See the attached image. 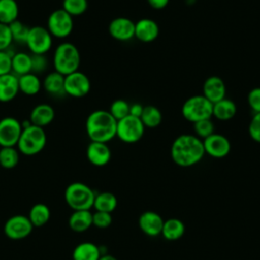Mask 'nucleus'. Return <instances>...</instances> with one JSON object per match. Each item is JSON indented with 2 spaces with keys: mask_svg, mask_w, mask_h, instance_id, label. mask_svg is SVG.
Listing matches in <instances>:
<instances>
[{
  "mask_svg": "<svg viewBox=\"0 0 260 260\" xmlns=\"http://www.w3.org/2000/svg\"><path fill=\"white\" fill-rule=\"evenodd\" d=\"M172 160L179 167L188 168L198 164L205 151L202 139L193 134H181L175 138L171 145Z\"/></svg>",
  "mask_w": 260,
  "mask_h": 260,
  "instance_id": "nucleus-1",
  "label": "nucleus"
},
{
  "mask_svg": "<svg viewBox=\"0 0 260 260\" xmlns=\"http://www.w3.org/2000/svg\"><path fill=\"white\" fill-rule=\"evenodd\" d=\"M117 121L106 110L91 112L85 121V131L90 141L107 143L116 136Z\"/></svg>",
  "mask_w": 260,
  "mask_h": 260,
  "instance_id": "nucleus-2",
  "label": "nucleus"
},
{
  "mask_svg": "<svg viewBox=\"0 0 260 260\" xmlns=\"http://www.w3.org/2000/svg\"><path fill=\"white\" fill-rule=\"evenodd\" d=\"M80 60L77 47L70 42H63L57 46L53 54L54 71L66 76L78 70Z\"/></svg>",
  "mask_w": 260,
  "mask_h": 260,
  "instance_id": "nucleus-3",
  "label": "nucleus"
},
{
  "mask_svg": "<svg viewBox=\"0 0 260 260\" xmlns=\"http://www.w3.org/2000/svg\"><path fill=\"white\" fill-rule=\"evenodd\" d=\"M47 143V135L44 128L30 124L23 127L16 148L19 153L27 156L40 153Z\"/></svg>",
  "mask_w": 260,
  "mask_h": 260,
  "instance_id": "nucleus-4",
  "label": "nucleus"
},
{
  "mask_svg": "<svg viewBox=\"0 0 260 260\" xmlns=\"http://www.w3.org/2000/svg\"><path fill=\"white\" fill-rule=\"evenodd\" d=\"M64 197L73 210H89L93 206L95 193L86 184L74 182L67 186Z\"/></svg>",
  "mask_w": 260,
  "mask_h": 260,
  "instance_id": "nucleus-5",
  "label": "nucleus"
},
{
  "mask_svg": "<svg viewBox=\"0 0 260 260\" xmlns=\"http://www.w3.org/2000/svg\"><path fill=\"white\" fill-rule=\"evenodd\" d=\"M212 106L213 104L202 94L192 95L184 102L182 115L187 121L194 124L201 120L210 119L212 117Z\"/></svg>",
  "mask_w": 260,
  "mask_h": 260,
  "instance_id": "nucleus-6",
  "label": "nucleus"
},
{
  "mask_svg": "<svg viewBox=\"0 0 260 260\" xmlns=\"http://www.w3.org/2000/svg\"><path fill=\"white\" fill-rule=\"evenodd\" d=\"M144 130L145 127L140 118L128 115L117 121L116 136L125 143H135L142 138Z\"/></svg>",
  "mask_w": 260,
  "mask_h": 260,
  "instance_id": "nucleus-7",
  "label": "nucleus"
},
{
  "mask_svg": "<svg viewBox=\"0 0 260 260\" xmlns=\"http://www.w3.org/2000/svg\"><path fill=\"white\" fill-rule=\"evenodd\" d=\"M25 45L31 54L46 55L52 48L53 37L47 27L35 25L29 27Z\"/></svg>",
  "mask_w": 260,
  "mask_h": 260,
  "instance_id": "nucleus-8",
  "label": "nucleus"
},
{
  "mask_svg": "<svg viewBox=\"0 0 260 260\" xmlns=\"http://www.w3.org/2000/svg\"><path fill=\"white\" fill-rule=\"evenodd\" d=\"M73 17L63 8L52 11L47 20V28L52 37L57 39L67 38L73 30Z\"/></svg>",
  "mask_w": 260,
  "mask_h": 260,
  "instance_id": "nucleus-9",
  "label": "nucleus"
},
{
  "mask_svg": "<svg viewBox=\"0 0 260 260\" xmlns=\"http://www.w3.org/2000/svg\"><path fill=\"white\" fill-rule=\"evenodd\" d=\"M90 80L86 74L77 70L64 77L65 94L72 98H83L90 91Z\"/></svg>",
  "mask_w": 260,
  "mask_h": 260,
  "instance_id": "nucleus-10",
  "label": "nucleus"
},
{
  "mask_svg": "<svg viewBox=\"0 0 260 260\" xmlns=\"http://www.w3.org/2000/svg\"><path fill=\"white\" fill-rule=\"evenodd\" d=\"M22 132L21 123L14 117H4L0 120V146H16Z\"/></svg>",
  "mask_w": 260,
  "mask_h": 260,
  "instance_id": "nucleus-11",
  "label": "nucleus"
},
{
  "mask_svg": "<svg viewBox=\"0 0 260 260\" xmlns=\"http://www.w3.org/2000/svg\"><path fill=\"white\" fill-rule=\"evenodd\" d=\"M34 225L27 216L13 215L4 224V234L11 240H22L30 235Z\"/></svg>",
  "mask_w": 260,
  "mask_h": 260,
  "instance_id": "nucleus-12",
  "label": "nucleus"
},
{
  "mask_svg": "<svg viewBox=\"0 0 260 260\" xmlns=\"http://www.w3.org/2000/svg\"><path fill=\"white\" fill-rule=\"evenodd\" d=\"M205 153L214 158L225 157L232 149L230 140L222 134L213 133L202 140Z\"/></svg>",
  "mask_w": 260,
  "mask_h": 260,
  "instance_id": "nucleus-13",
  "label": "nucleus"
},
{
  "mask_svg": "<svg viewBox=\"0 0 260 260\" xmlns=\"http://www.w3.org/2000/svg\"><path fill=\"white\" fill-rule=\"evenodd\" d=\"M109 32L117 41H130L134 38L135 22L127 17H116L109 24Z\"/></svg>",
  "mask_w": 260,
  "mask_h": 260,
  "instance_id": "nucleus-14",
  "label": "nucleus"
},
{
  "mask_svg": "<svg viewBox=\"0 0 260 260\" xmlns=\"http://www.w3.org/2000/svg\"><path fill=\"white\" fill-rule=\"evenodd\" d=\"M162 217L155 211L146 210L142 212L138 218L139 229L149 237H156L161 234L164 225Z\"/></svg>",
  "mask_w": 260,
  "mask_h": 260,
  "instance_id": "nucleus-15",
  "label": "nucleus"
},
{
  "mask_svg": "<svg viewBox=\"0 0 260 260\" xmlns=\"http://www.w3.org/2000/svg\"><path fill=\"white\" fill-rule=\"evenodd\" d=\"M225 84L224 81L216 75L209 76L205 79L202 86V95L205 96L210 103L214 104L225 98Z\"/></svg>",
  "mask_w": 260,
  "mask_h": 260,
  "instance_id": "nucleus-16",
  "label": "nucleus"
},
{
  "mask_svg": "<svg viewBox=\"0 0 260 260\" xmlns=\"http://www.w3.org/2000/svg\"><path fill=\"white\" fill-rule=\"evenodd\" d=\"M111 149L107 143L91 141L86 148L88 161L95 167H104L111 159Z\"/></svg>",
  "mask_w": 260,
  "mask_h": 260,
  "instance_id": "nucleus-17",
  "label": "nucleus"
},
{
  "mask_svg": "<svg viewBox=\"0 0 260 260\" xmlns=\"http://www.w3.org/2000/svg\"><path fill=\"white\" fill-rule=\"evenodd\" d=\"M159 35V26L151 18H141L135 22L134 37L143 43H150L156 40Z\"/></svg>",
  "mask_w": 260,
  "mask_h": 260,
  "instance_id": "nucleus-18",
  "label": "nucleus"
},
{
  "mask_svg": "<svg viewBox=\"0 0 260 260\" xmlns=\"http://www.w3.org/2000/svg\"><path fill=\"white\" fill-rule=\"evenodd\" d=\"M19 92L18 76L12 72L0 76V103H9Z\"/></svg>",
  "mask_w": 260,
  "mask_h": 260,
  "instance_id": "nucleus-19",
  "label": "nucleus"
},
{
  "mask_svg": "<svg viewBox=\"0 0 260 260\" xmlns=\"http://www.w3.org/2000/svg\"><path fill=\"white\" fill-rule=\"evenodd\" d=\"M55 118V110L49 104H39L32 108L29 114V121L32 125L46 127L52 123Z\"/></svg>",
  "mask_w": 260,
  "mask_h": 260,
  "instance_id": "nucleus-20",
  "label": "nucleus"
},
{
  "mask_svg": "<svg viewBox=\"0 0 260 260\" xmlns=\"http://www.w3.org/2000/svg\"><path fill=\"white\" fill-rule=\"evenodd\" d=\"M68 224L73 232H85L92 225V212L90 210H74L69 217Z\"/></svg>",
  "mask_w": 260,
  "mask_h": 260,
  "instance_id": "nucleus-21",
  "label": "nucleus"
},
{
  "mask_svg": "<svg viewBox=\"0 0 260 260\" xmlns=\"http://www.w3.org/2000/svg\"><path fill=\"white\" fill-rule=\"evenodd\" d=\"M237 113L236 104L230 99H222L212 106V117L219 121L232 120Z\"/></svg>",
  "mask_w": 260,
  "mask_h": 260,
  "instance_id": "nucleus-22",
  "label": "nucleus"
},
{
  "mask_svg": "<svg viewBox=\"0 0 260 260\" xmlns=\"http://www.w3.org/2000/svg\"><path fill=\"white\" fill-rule=\"evenodd\" d=\"M18 85L19 91L29 96L38 94L43 87L40 77L32 72L18 76Z\"/></svg>",
  "mask_w": 260,
  "mask_h": 260,
  "instance_id": "nucleus-23",
  "label": "nucleus"
},
{
  "mask_svg": "<svg viewBox=\"0 0 260 260\" xmlns=\"http://www.w3.org/2000/svg\"><path fill=\"white\" fill-rule=\"evenodd\" d=\"M185 230V223L181 219L172 217L164 221L160 235L168 241H177L184 236Z\"/></svg>",
  "mask_w": 260,
  "mask_h": 260,
  "instance_id": "nucleus-24",
  "label": "nucleus"
},
{
  "mask_svg": "<svg viewBox=\"0 0 260 260\" xmlns=\"http://www.w3.org/2000/svg\"><path fill=\"white\" fill-rule=\"evenodd\" d=\"M101 256V249L91 242L78 244L72 252L73 260H99Z\"/></svg>",
  "mask_w": 260,
  "mask_h": 260,
  "instance_id": "nucleus-25",
  "label": "nucleus"
},
{
  "mask_svg": "<svg viewBox=\"0 0 260 260\" xmlns=\"http://www.w3.org/2000/svg\"><path fill=\"white\" fill-rule=\"evenodd\" d=\"M31 54L18 52L11 56V72L16 76H21L31 72Z\"/></svg>",
  "mask_w": 260,
  "mask_h": 260,
  "instance_id": "nucleus-26",
  "label": "nucleus"
},
{
  "mask_svg": "<svg viewBox=\"0 0 260 260\" xmlns=\"http://www.w3.org/2000/svg\"><path fill=\"white\" fill-rule=\"evenodd\" d=\"M64 75L56 72V71H52L49 74H47L44 78V80L42 81L43 87L44 89L52 94V95H61V94H65L64 91Z\"/></svg>",
  "mask_w": 260,
  "mask_h": 260,
  "instance_id": "nucleus-27",
  "label": "nucleus"
},
{
  "mask_svg": "<svg viewBox=\"0 0 260 260\" xmlns=\"http://www.w3.org/2000/svg\"><path fill=\"white\" fill-rule=\"evenodd\" d=\"M19 8L16 0H0V22L9 25L18 19Z\"/></svg>",
  "mask_w": 260,
  "mask_h": 260,
  "instance_id": "nucleus-28",
  "label": "nucleus"
},
{
  "mask_svg": "<svg viewBox=\"0 0 260 260\" xmlns=\"http://www.w3.org/2000/svg\"><path fill=\"white\" fill-rule=\"evenodd\" d=\"M118 205L117 197L111 192H102L95 194L93 206L95 211H104L112 213Z\"/></svg>",
  "mask_w": 260,
  "mask_h": 260,
  "instance_id": "nucleus-29",
  "label": "nucleus"
},
{
  "mask_svg": "<svg viewBox=\"0 0 260 260\" xmlns=\"http://www.w3.org/2000/svg\"><path fill=\"white\" fill-rule=\"evenodd\" d=\"M50 216V208L44 203H37L30 208L27 217L34 226L40 228L45 225L49 221Z\"/></svg>",
  "mask_w": 260,
  "mask_h": 260,
  "instance_id": "nucleus-30",
  "label": "nucleus"
},
{
  "mask_svg": "<svg viewBox=\"0 0 260 260\" xmlns=\"http://www.w3.org/2000/svg\"><path fill=\"white\" fill-rule=\"evenodd\" d=\"M140 120L145 128H156L161 123L162 115L158 108L149 105L143 107Z\"/></svg>",
  "mask_w": 260,
  "mask_h": 260,
  "instance_id": "nucleus-31",
  "label": "nucleus"
},
{
  "mask_svg": "<svg viewBox=\"0 0 260 260\" xmlns=\"http://www.w3.org/2000/svg\"><path fill=\"white\" fill-rule=\"evenodd\" d=\"M19 161V151L15 146L1 147L0 166L4 169H13Z\"/></svg>",
  "mask_w": 260,
  "mask_h": 260,
  "instance_id": "nucleus-32",
  "label": "nucleus"
},
{
  "mask_svg": "<svg viewBox=\"0 0 260 260\" xmlns=\"http://www.w3.org/2000/svg\"><path fill=\"white\" fill-rule=\"evenodd\" d=\"M87 7V0H63L62 2V8L72 17L83 14Z\"/></svg>",
  "mask_w": 260,
  "mask_h": 260,
  "instance_id": "nucleus-33",
  "label": "nucleus"
},
{
  "mask_svg": "<svg viewBox=\"0 0 260 260\" xmlns=\"http://www.w3.org/2000/svg\"><path fill=\"white\" fill-rule=\"evenodd\" d=\"M9 28L11 31L13 42H15L17 44L25 45V41H26V37H27L28 30H29V27L17 19L9 24Z\"/></svg>",
  "mask_w": 260,
  "mask_h": 260,
  "instance_id": "nucleus-34",
  "label": "nucleus"
},
{
  "mask_svg": "<svg viewBox=\"0 0 260 260\" xmlns=\"http://www.w3.org/2000/svg\"><path fill=\"white\" fill-rule=\"evenodd\" d=\"M129 110L130 105L125 100L118 99L111 104L109 112L116 121H119L129 115Z\"/></svg>",
  "mask_w": 260,
  "mask_h": 260,
  "instance_id": "nucleus-35",
  "label": "nucleus"
},
{
  "mask_svg": "<svg viewBox=\"0 0 260 260\" xmlns=\"http://www.w3.org/2000/svg\"><path fill=\"white\" fill-rule=\"evenodd\" d=\"M194 132L197 137L204 139L214 133V125L210 119H205L194 123Z\"/></svg>",
  "mask_w": 260,
  "mask_h": 260,
  "instance_id": "nucleus-36",
  "label": "nucleus"
},
{
  "mask_svg": "<svg viewBox=\"0 0 260 260\" xmlns=\"http://www.w3.org/2000/svg\"><path fill=\"white\" fill-rule=\"evenodd\" d=\"M112 223V215L109 212L95 211L92 213V225L99 229H107Z\"/></svg>",
  "mask_w": 260,
  "mask_h": 260,
  "instance_id": "nucleus-37",
  "label": "nucleus"
},
{
  "mask_svg": "<svg viewBox=\"0 0 260 260\" xmlns=\"http://www.w3.org/2000/svg\"><path fill=\"white\" fill-rule=\"evenodd\" d=\"M13 43L9 25L0 22V51H7Z\"/></svg>",
  "mask_w": 260,
  "mask_h": 260,
  "instance_id": "nucleus-38",
  "label": "nucleus"
},
{
  "mask_svg": "<svg viewBox=\"0 0 260 260\" xmlns=\"http://www.w3.org/2000/svg\"><path fill=\"white\" fill-rule=\"evenodd\" d=\"M250 137L255 141L260 143V113H255L250 121L248 127Z\"/></svg>",
  "mask_w": 260,
  "mask_h": 260,
  "instance_id": "nucleus-39",
  "label": "nucleus"
},
{
  "mask_svg": "<svg viewBox=\"0 0 260 260\" xmlns=\"http://www.w3.org/2000/svg\"><path fill=\"white\" fill-rule=\"evenodd\" d=\"M248 105L255 113H260V87L252 88L248 93Z\"/></svg>",
  "mask_w": 260,
  "mask_h": 260,
  "instance_id": "nucleus-40",
  "label": "nucleus"
},
{
  "mask_svg": "<svg viewBox=\"0 0 260 260\" xmlns=\"http://www.w3.org/2000/svg\"><path fill=\"white\" fill-rule=\"evenodd\" d=\"M31 63H32V73H41L47 69L48 61L45 55H36L31 54Z\"/></svg>",
  "mask_w": 260,
  "mask_h": 260,
  "instance_id": "nucleus-41",
  "label": "nucleus"
},
{
  "mask_svg": "<svg viewBox=\"0 0 260 260\" xmlns=\"http://www.w3.org/2000/svg\"><path fill=\"white\" fill-rule=\"evenodd\" d=\"M11 56L8 51H0V76L11 72Z\"/></svg>",
  "mask_w": 260,
  "mask_h": 260,
  "instance_id": "nucleus-42",
  "label": "nucleus"
},
{
  "mask_svg": "<svg viewBox=\"0 0 260 260\" xmlns=\"http://www.w3.org/2000/svg\"><path fill=\"white\" fill-rule=\"evenodd\" d=\"M142 111H143V106H142L141 104L135 103V104L130 105L129 115L134 116V117H137V118H140V116H141V114H142Z\"/></svg>",
  "mask_w": 260,
  "mask_h": 260,
  "instance_id": "nucleus-43",
  "label": "nucleus"
},
{
  "mask_svg": "<svg viewBox=\"0 0 260 260\" xmlns=\"http://www.w3.org/2000/svg\"><path fill=\"white\" fill-rule=\"evenodd\" d=\"M170 0H147L148 4L154 9H162L169 4Z\"/></svg>",
  "mask_w": 260,
  "mask_h": 260,
  "instance_id": "nucleus-44",
  "label": "nucleus"
},
{
  "mask_svg": "<svg viewBox=\"0 0 260 260\" xmlns=\"http://www.w3.org/2000/svg\"><path fill=\"white\" fill-rule=\"evenodd\" d=\"M99 260H118V259L116 257H114L113 255L106 254V255H102Z\"/></svg>",
  "mask_w": 260,
  "mask_h": 260,
  "instance_id": "nucleus-45",
  "label": "nucleus"
}]
</instances>
